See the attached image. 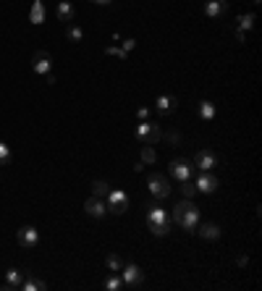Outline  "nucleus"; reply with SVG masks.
I'll return each instance as SVG.
<instances>
[{"label": "nucleus", "instance_id": "f257e3e1", "mask_svg": "<svg viewBox=\"0 0 262 291\" xmlns=\"http://www.w3.org/2000/svg\"><path fill=\"white\" fill-rule=\"evenodd\" d=\"M173 220L179 223L181 228H186V231H194L196 228V223H200V207H196L191 199H181V202L173 207V215H170Z\"/></svg>", "mask_w": 262, "mask_h": 291}, {"label": "nucleus", "instance_id": "f03ea898", "mask_svg": "<svg viewBox=\"0 0 262 291\" xmlns=\"http://www.w3.org/2000/svg\"><path fill=\"white\" fill-rule=\"evenodd\" d=\"M147 226L155 236H168L170 234V215L158 205H149L147 207Z\"/></svg>", "mask_w": 262, "mask_h": 291}, {"label": "nucleus", "instance_id": "7ed1b4c3", "mask_svg": "<svg viewBox=\"0 0 262 291\" xmlns=\"http://www.w3.org/2000/svg\"><path fill=\"white\" fill-rule=\"evenodd\" d=\"M160 137H163V131H160V126H158V123L139 121V126H137V139H139L142 144H158V142H160Z\"/></svg>", "mask_w": 262, "mask_h": 291}, {"label": "nucleus", "instance_id": "20e7f679", "mask_svg": "<svg viewBox=\"0 0 262 291\" xmlns=\"http://www.w3.org/2000/svg\"><path fill=\"white\" fill-rule=\"evenodd\" d=\"M147 189L152 192V197L155 199H165L170 197V184H168V178H163V173H149L147 176Z\"/></svg>", "mask_w": 262, "mask_h": 291}, {"label": "nucleus", "instance_id": "39448f33", "mask_svg": "<svg viewBox=\"0 0 262 291\" xmlns=\"http://www.w3.org/2000/svg\"><path fill=\"white\" fill-rule=\"evenodd\" d=\"M107 213H113V215H123L128 210V194L123 189H111L107 192Z\"/></svg>", "mask_w": 262, "mask_h": 291}, {"label": "nucleus", "instance_id": "423d86ee", "mask_svg": "<svg viewBox=\"0 0 262 291\" xmlns=\"http://www.w3.org/2000/svg\"><path fill=\"white\" fill-rule=\"evenodd\" d=\"M121 281H123V286H128V288H137V286L144 281L142 267L134 265V262H123V267H121Z\"/></svg>", "mask_w": 262, "mask_h": 291}, {"label": "nucleus", "instance_id": "0eeeda50", "mask_svg": "<svg viewBox=\"0 0 262 291\" xmlns=\"http://www.w3.org/2000/svg\"><path fill=\"white\" fill-rule=\"evenodd\" d=\"M32 69H34L37 76H48V74L53 71V58H50V53L37 50V53L32 55Z\"/></svg>", "mask_w": 262, "mask_h": 291}, {"label": "nucleus", "instance_id": "6e6552de", "mask_svg": "<svg viewBox=\"0 0 262 291\" xmlns=\"http://www.w3.org/2000/svg\"><path fill=\"white\" fill-rule=\"evenodd\" d=\"M194 186H196V192H202V194H212L217 186H221V181H217V176L212 171H202L200 178L194 181Z\"/></svg>", "mask_w": 262, "mask_h": 291}, {"label": "nucleus", "instance_id": "1a4fd4ad", "mask_svg": "<svg viewBox=\"0 0 262 291\" xmlns=\"http://www.w3.org/2000/svg\"><path fill=\"white\" fill-rule=\"evenodd\" d=\"M194 165L200 171H212V168H217V155L210 147H205V150H200L194 155Z\"/></svg>", "mask_w": 262, "mask_h": 291}, {"label": "nucleus", "instance_id": "9d476101", "mask_svg": "<svg viewBox=\"0 0 262 291\" xmlns=\"http://www.w3.org/2000/svg\"><path fill=\"white\" fill-rule=\"evenodd\" d=\"M16 239H18V247H24V250H34L37 244H39V231H37V228H32V226H24V228H18Z\"/></svg>", "mask_w": 262, "mask_h": 291}, {"label": "nucleus", "instance_id": "9b49d317", "mask_svg": "<svg viewBox=\"0 0 262 291\" xmlns=\"http://www.w3.org/2000/svg\"><path fill=\"white\" fill-rule=\"evenodd\" d=\"M191 173H194V165H191L189 160H184V158H179V160L170 163V176L179 178V181H186V178H191Z\"/></svg>", "mask_w": 262, "mask_h": 291}, {"label": "nucleus", "instance_id": "f8f14e48", "mask_svg": "<svg viewBox=\"0 0 262 291\" xmlns=\"http://www.w3.org/2000/svg\"><path fill=\"white\" fill-rule=\"evenodd\" d=\"M84 210H86V215H92V218H105L107 215V205L102 202V197H90L84 202Z\"/></svg>", "mask_w": 262, "mask_h": 291}, {"label": "nucleus", "instance_id": "ddd939ff", "mask_svg": "<svg viewBox=\"0 0 262 291\" xmlns=\"http://www.w3.org/2000/svg\"><path fill=\"white\" fill-rule=\"evenodd\" d=\"M226 11H228L226 0H207L205 3V16L207 18H221V16H226Z\"/></svg>", "mask_w": 262, "mask_h": 291}, {"label": "nucleus", "instance_id": "4468645a", "mask_svg": "<svg viewBox=\"0 0 262 291\" xmlns=\"http://www.w3.org/2000/svg\"><path fill=\"white\" fill-rule=\"evenodd\" d=\"M155 105H158V113H160V116H170L173 110L179 108V100L173 97V95H160V97L155 100Z\"/></svg>", "mask_w": 262, "mask_h": 291}, {"label": "nucleus", "instance_id": "2eb2a0df", "mask_svg": "<svg viewBox=\"0 0 262 291\" xmlns=\"http://www.w3.org/2000/svg\"><path fill=\"white\" fill-rule=\"evenodd\" d=\"M55 16H58V21H66V24H71V21H74V16H76V11H74V6L69 3V0H58Z\"/></svg>", "mask_w": 262, "mask_h": 291}, {"label": "nucleus", "instance_id": "dca6fc26", "mask_svg": "<svg viewBox=\"0 0 262 291\" xmlns=\"http://www.w3.org/2000/svg\"><path fill=\"white\" fill-rule=\"evenodd\" d=\"M45 288H48V283L37 276H32V273H27L24 283H21V291H45Z\"/></svg>", "mask_w": 262, "mask_h": 291}, {"label": "nucleus", "instance_id": "f3484780", "mask_svg": "<svg viewBox=\"0 0 262 291\" xmlns=\"http://www.w3.org/2000/svg\"><path fill=\"white\" fill-rule=\"evenodd\" d=\"M29 21H32V24H45V0H34V3H32Z\"/></svg>", "mask_w": 262, "mask_h": 291}, {"label": "nucleus", "instance_id": "a211bd4d", "mask_svg": "<svg viewBox=\"0 0 262 291\" xmlns=\"http://www.w3.org/2000/svg\"><path fill=\"white\" fill-rule=\"evenodd\" d=\"M24 276H27V271H16V267H11V271L6 273V288H21Z\"/></svg>", "mask_w": 262, "mask_h": 291}, {"label": "nucleus", "instance_id": "6ab92c4d", "mask_svg": "<svg viewBox=\"0 0 262 291\" xmlns=\"http://www.w3.org/2000/svg\"><path fill=\"white\" fill-rule=\"evenodd\" d=\"M200 234L202 239H207V241H217L221 239V228H217V223H205V226H200Z\"/></svg>", "mask_w": 262, "mask_h": 291}, {"label": "nucleus", "instance_id": "aec40b11", "mask_svg": "<svg viewBox=\"0 0 262 291\" xmlns=\"http://www.w3.org/2000/svg\"><path fill=\"white\" fill-rule=\"evenodd\" d=\"M105 265H107V271H111V273H121V267H123V260H121V255L111 252V255L105 257Z\"/></svg>", "mask_w": 262, "mask_h": 291}, {"label": "nucleus", "instance_id": "412c9836", "mask_svg": "<svg viewBox=\"0 0 262 291\" xmlns=\"http://www.w3.org/2000/svg\"><path fill=\"white\" fill-rule=\"evenodd\" d=\"M66 37H69V42H81L84 39V29L79 24H69V29H66Z\"/></svg>", "mask_w": 262, "mask_h": 291}, {"label": "nucleus", "instance_id": "4be33fe9", "mask_svg": "<svg viewBox=\"0 0 262 291\" xmlns=\"http://www.w3.org/2000/svg\"><path fill=\"white\" fill-rule=\"evenodd\" d=\"M236 29H242V32H249L252 27H254V13H244V16H238L236 18Z\"/></svg>", "mask_w": 262, "mask_h": 291}, {"label": "nucleus", "instance_id": "5701e85b", "mask_svg": "<svg viewBox=\"0 0 262 291\" xmlns=\"http://www.w3.org/2000/svg\"><path fill=\"white\" fill-rule=\"evenodd\" d=\"M200 116H202L205 121H212V118H215V105H212L210 100H202V102H200Z\"/></svg>", "mask_w": 262, "mask_h": 291}, {"label": "nucleus", "instance_id": "b1692460", "mask_svg": "<svg viewBox=\"0 0 262 291\" xmlns=\"http://www.w3.org/2000/svg\"><path fill=\"white\" fill-rule=\"evenodd\" d=\"M121 286H123V281H121V273L107 276V281H105V291H118Z\"/></svg>", "mask_w": 262, "mask_h": 291}, {"label": "nucleus", "instance_id": "393cba45", "mask_svg": "<svg viewBox=\"0 0 262 291\" xmlns=\"http://www.w3.org/2000/svg\"><path fill=\"white\" fill-rule=\"evenodd\" d=\"M155 160H158V155H155V150H152V144H144V147H142V163L152 165Z\"/></svg>", "mask_w": 262, "mask_h": 291}, {"label": "nucleus", "instance_id": "a878e982", "mask_svg": "<svg viewBox=\"0 0 262 291\" xmlns=\"http://www.w3.org/2000/svg\"><path fill=\"white\" fill-rule=\"evenodd\" d=\"M107 192H111L107 181H92V194H95V197H105Z\"/></svg>", "mask_w": 262, "mask_h": 291}, {"label": "nucleus", "instance_id": "bb28decb", "mask_svg": "<svg viewBox=\"0 0 262 291\" xmlns=\"http://www.w3.org/2000/svg\"><path fill=\"white\" fill-rule=\"evenodd\" d=\"M105 55H113V58H121V60H126V58H128V53H126L123 48H116V45L105 48Z\"/></svg>", "mask_w": 262, "mask_h": 291}, {"label": "nucleus", "instance_id": "cd10ccee", "mask_svg": "<svg viewBox=\"0 0 262 291\" xmlns=\"http://www.w3.org/2000/svg\"><path fill=\"white\" fill-rule=\"evenodd\" d=\"M11 163V147L6 142H0V165H8Z\"/></svg>", "mask_w": 262, "mask_h": 291}, {"label": "nucleus", "instance_id": "c85d7f7f", "mask_svg": "<svg viewBox=\"0 0 262 291\" xmlns=\"http://www.w3.org/2000/svg\"><path fill=\"white\" fill-rule=\"evenodd\" d=\"M181 194H184L186 199H191V197L196 194V186H194V184L189 181V178H186V181H181Z\"/></svg>", "mask_w": 262, "mask_h": 291}, {"label": "nucleus", "instance_id": "c756f323", "mask_svg": "<svg viewBox=\"0 0 262 291\" xmlns=\"http://www.w3.org/2000/svg\"><path fill=\"white\" fill-rule=\"evenodd\" d=\"M121 48H123L126 53H128V50H134V48H137V39H131V37H128V39H123V45H121Z\"/></svg>", "mask_w": 262, "mask_h": 291}, {"label": "nucleus", "instance_id": "7c9ffc66", "mask_svg": "<svg viewBox=\"0 0 262 291\" xmlns=\"http://www.w3.org/2000/svg\"><path fill=\"white\" fill-rule=\"evenodd\" d=\"M137 118H139V121H147V118H149V110H147V108H139V110H137Z\"/></svg>", "mask_w": 262, "mask_h": 291}, {"label": "nucleus", "instance_id": "2f4dec72", "mask_svg": "<svg viewBox=\"0 0 262 291\" xmlns=\"http://www.w3.org/2000/svg\"><path fill=\"white\" fill-rule=\"evenodd\" d=\"M233 37H236V42H247V32H242V29H236Z\"/></svg>", "mask_w": 262, "mask_h": 291}, {"label": "nucleus", "instance_id": "473e14b6", "mask_svg": "<svg viewBox=\"0 0 262 291\" xmlns=\"http://www.w3.org/2000/svg\"><path fill=\"white\" fill-rule=\"evenodd\" d=\"M168 142L170 144H179V134H168Z\"/></svg>", "mask_w": 262, "mask_h": 291}, {"label": "nucleus", "instance_id": "72a5a7b5", "mask_svg": "<svg viewBox=\"0 0 262 291\" xmlns=\"http://www.w3.org/2000/svg\"><path fill=\"white\" fill-rule=\"evenodd\" d=\"M92 3H100V6H107V3H113V0H92Z\"/></svg>", "mask_w": 262, "mask_h": 291}, {"label": "nucleus", "instance_id": "f704fd0d", "mask_svg": "<svg viewBox=\"0 0 262 291\" xmlns=\"http://www.w3.org/2000/svg\"><path fill=\"white\" fill-rule=\"evenodd\" d=\"M254 3H262V0H254Z\"/></svg>", "mask_w": 262, "mask_h": 291}]
</instances>
